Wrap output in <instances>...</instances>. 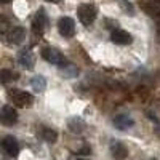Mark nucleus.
<instances>
[{
  "mask_svg": "<svg viewBox=\"0 0 160 160\" xmlns=\"http://www.w3.org/2000/svg\"><path fill=\"white\" fill-rule=\"evenodd\" d=\"M40 55H42V58L45 59V61H48L50 64H53V66H58V68H66L69 62H68V59L64 58V55L59 51V50H56V48H51V47H45V48H42V51H40Z\"/></svg>",
  "mask_w": 160,
  "mask_h": 160,
  "instance_id": "obj_1",
  "label": "nucleus"
},
{
  "mask_svg": "<svg viewBox=\"0 0 160 160\" xmlns=\"http://www.w3.org/2000/svg\"><path fill=\"white\" fill-rule=\"evenodd\" d=\"M8 98L16 108H31L32 102H34V96L31 93L22 91V90H10Z\"/></svg>",
  "mask_w": 160,
  "mask_h": 160,
  "instance_id": "obj_2",
  "label": "nucleus"
},
{
  "mask_svg": "<svg viewBox=\"0 0 160 160\" xmlns=\"http://www.w3.org/2000/svg\"><path fill=\"white\" fill-rule=\"evenodd\" d=\"M77 16L83 26L93 24V21L96 19V7L91 3H82L77 8Z\"/></svg>",
  "mask_w": 160,
  "mask_h": 160,
  "instance_id": "obj_3",
  "label": "nucleus"
},
{
  "mask_svg": "<svg viewBox=\"0 0 160 160\" xmlns=\"http://www.w3.org/2000/svg\"><path fill=\"white\" fill-rule=\"evenodd\" d=\"M0 148H2V151L8 157H13V158H16L19 154V144H18L16 138H13V136H5L0 141Z\"/></svg>",
  "mask_w": 160,
  "mask_h": 160,
  "instance_id": "obj_4",
  "label": "nucleus"
},
{
  "mask_svg": "<svg viewBox=\"0 0 160 160\" xmlns=\"http://www.w3.org/2000/svg\"><path fill=\"white\" fill-rule=\"evenodd\" d=\"M18 122V112L11 106H3L0 109V123L5 127H11Z\"/></svg>",
  "mask_w": 160,
  "mask_h": 160,
  "instance_id": "obj_5",
  "label": "nucleus"
},
{
  "mask_svg": "<svg viewBox=\"0 0 160 160\" xmlns=\"http://www.w3.org/2000/svg\"><path fill=\"white\" fill-rule=\"evenodd\" d=\"M47 26H48V18L45 15V10H38L35 18H34V21H32V32L35 35H38V37L43 35Z\"/></svg>",
  "mask_w": 160,
  "mask_h": 160,
  "instance_id": "obj_6",
  "label": "nucleus"
},
{
  "mask_svg": "<svg viewBox=\"0 0 160 160\" xmlns=\"http://www.w3.org/2000/svg\"><path fill=\"white\" fill-rule=\"evenodd\" d=\"M58 31L66 38L74 37V34H75V22H74V19L69 18V16H62L58 21Z\"/></svg>",
  "mask_w": 160,
  "mask_h": 160,
  "instance_id": "obj_7",
  "label": "nucleus"
},
{
  "mask_svg": "<svg viewBox=\"0 0 160 160\" xmlns=\"http://www.w3.org/2000/svg\"><path fill=\"white\" fill-rule=\"evenodd\" d=\"M18 61L19 64L22 66L24 69H28V71H32L35 68V55L29 50V48H26L22 51H19V55H18Z\"/></svg>",
  "mask_w": 160,
  "mask_h": 160,
  "instance_id": "obj_8",
  "label": "nucleus"
},
{
  "mask_svg": "<svg viewBox=\"0 0 160 160\" xmlns=\"http://www.w3.org/2000/svg\"><path fill=\"white\" fill-rule=\"evenodd\" d=\"M37 138L42 139V141H45V142L53 144V142H56V139H58V133L53 130V128H50V127L38 125V127H37Z\"/></svg>",
  "mask_w": 160,
  "mask_h": 160,
  "instance_id": "obj_9",
  "label": "nucleus"
},
{
  "mask_svg": "<svg viewBox=\"0 0 160 160\" xmlns=\"http://www.w3.org/2000/svg\"><path fill=\"white\" fill-rule=\"evenodd\" d=\"M5 37L8 38V42L11 45H19V43L24 42V38H26V29L21 28V26H13Z\"/></svg>",
  "mask_w": 160,
  "mask_h": 160,
  "instance_id": "obj_10",
  "label": "nucleus"
},
{
  "mask_svg": "<svg viewBox=\"0 0 160 160\" xmlns=\"http://www.w3.org/2000/svg\"><path fill=\"white\" fill-rule=\"evenodd\" d=\"M111 40L115 45H130L133 42V37L123 29H114L111 32Z\"/></svg>",
  "mask_w": 160,
  "mask_h": 160,
  "instance_id": "obj_11",
  "label": "nucleus"
},
{
  "mask_svg": "<svg viewBox=\"0 0 160 160\" xmlns=\"http://www.w3.org/2000/svg\"><path fill=\"white\" fill-rule=\"evenodd\" d=\"M112 123H114V127L117 128V130H127V128H130V127H133V118L131 117H128L127 114H118V115H115L114 118H112Z\"/></svg>",
  "mask_w": 160,
  "mask_h": 160,
  "instance_id": "obj_12",
  "label": "nucleus"
},
{
  "mask_svg": "<svg viewBox=\"0 0 160 160\" xmlns=\"http://www.w3.org/2000/svg\"><path fill=\"white\" fill-rule=\"evenodd\" d=\"M68 128L71 133H75V135H80V133H83L85 128H87V123L83 118L80 117H71L68 120Z\"/></svg>",
  "mask_w": 160,
  "mask_h": 160,
  "instance_id": "obj_13",
  "label": "nucleus"
},
{
  "mask_svg": "<svg viewBox=\"0 0 160 160\" xmlns=\"http://www.w3.org/2000/svg\"><path fill=\"white\" fill-rule=\"evenodd\" d=\"M111 154L115 160H125L128 157V149L123 142H118L115 141L112 146H111Z\"/></svg>",
  "mask_w": 160,
  "mask_h": 160,
  "instance_id": "obj_14",
  "label": "nucleus"
},
{
  "mask_svg": "<svg viewBox=\"0 0 160 160\" xmlns=\"http://www.w3.org/2000/svg\"><path fill=\"white\" fill-rule=\"evenodd\" d=\"M31 87H32L34 91L42 93V91L47 88V80H45V77H42V75H35V77L31 80Z\"/></svg>",
  "mask_w": 160,
  "mask_h": 160,
  "instance_id": "obj_15",
  "label": "nucleus"
},
{
  "mask_svg": "<svg viewBox=\"0 0 160 160\" xmlns=\"http://www.w3.org/2000/svg\"><path fill=\"white\" fill-rule=\"evenodd\" d=\"M18 78V74L13 72L10 69H2L0 71V83H10L13 80Z\"/></svg>",
  "mask_w": 160,
  "mask_h": 160,
  "instance_id": "obj_16",
  "label": "nucleus"
},
{
  "mask_svg": "<svg viewBox=\"0 0 160 160\" xmlns=\"http://www.w3.org/2000/svg\"><path fill=\"white\" fill-rule=\"evenodd\" d=\"M13 28V26L10 24V21L5 18V16H0V35H7L10 32V29Z\"/></svg>",
  "mask_w": 160,
  "mask_h": 160,
  "instance_id": "obj_17",
  "label": "nucleus"
},
{
  "mask_svg": "<svg viewBox=\"0 0 160 160\" xmlns=\"http://www.w3.org/2000/svg\"><path fill=\"white\" fill-rule=\"evenodd\" d=\"M47 2H50V3H59L61 0H47Z\"/></svg>",
  "mask_w": 160,
  "mask_h": 160,
  "instance_id": "obj_18",
  "label": "nucleus"
},
{
  "mask_svg": "<svg viewBox=\"0 0 160 160\" xmlns=\"http://www.w3.org/2000/svg\"><path fill=\"white\" fill-rule=\"evenodd\" d=\"M11 0H0V5H3V3H10Z\"/></svg>",
  "mask_w": 160,
  "mask_h": 160,
  "instance_id": "obj_19",
  "label": "nucleus"
},
{
  "mask_svg": "<svg viewBox=\"0 0 160 160\" xmlns=\"http://www.w3.org/2000/svg\"><path fill=\"white\" fill-rule=\"evenodd\" d=\"M157 2H158V3H160V0H157Z\"/></svg>",
  "mask_w": 160,
  "mask_h": 160,
  "instance_id": "obj_20",
  "label": "nucleus"
},
{
  "mask_svg": "<svg viewBox=\"0 0 160 160\" xmlns=\"http://www.w3.org/2000/svg\"><path fill=\"white\" fill-rule=\"evenodd\" d=\"M152 160H157V158H152Z\"/></svg>",
  "mask_w": 160,
  "mask_h": 160,
  "instance_id": "obj_21",
  "label": "nucleus"
},
{
  "mask_svg": "<svg viewBox=\"0 0 160 160\" xmlns=\"http://www.w3.org/2000/svg\"><path fill=\"white\" fill-rule=\"evenodd\" d=\"M158 19H160V18H158Z\"/></svg>",
  "mask_w": 160,
  "mask_h": 160,
  "instance_id": "obj_22",
  "label": "nucleus"
}]
</instances>
